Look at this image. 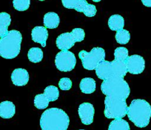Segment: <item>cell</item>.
Here are the masks:
<instances>
[{
    "label": "cell",
    "mask_w": 151,
    "mask_h": 130,
    "mask_svg": "<svg viewBox=\"0 0 151 130\" xmlns=\"http://www.w3.org/2000/svg\"><path fill=\"white\" fill-rule=\"evenodd\" d=\"M69 124L68 114L58 108L46 109L40 118L42 130H67Z\"/></svg>",
    "instance_id": "1"
},
{
    "label": "cell",
    "mask_w": 151,
    "mask_h": 130,
    "mask_svg": "<svg viewBox=\"0 0 151 130\" xmlns=\"http://www.w3.org/2000/svg\"><path fill=\"white\" fill-rule=\"evenodd\" d=\"M127 115L136 126L145 128L148 126L151 118L150 104L144 99H135L127 107Z\"/></svg>",
    "instance_id": "2"
},
{
    "label": "cell",
    "mask_w": 151,
    "mask_h": 130,
    "mask_svg": "<svg viewBox=\"0 0 151 130\" xmlns=\"http://www.w3.org/2000/svg\"><path fill=\"white\" fill-rule=\"evenodd\" d=\"M22 36L18 30H12L0 38V56L5 59H15L19 54Z\"/></svg>",
    "instance_id": "3"
},
{
    "label": "cell",
    "mask_w": 151,
    "mask_h": 130,
    "mask_svg": "<svg viewBox=\"0 0 151 130\" xmlns=\"http://www.w3.org/2000/svg\"><path fill=\"white\" fill-rule=\"evenodd\" d=\"M101 90L106 96L123 100H126L130 94V86L124 78H113L104 80L101 83Z\"/></svg>",
    "instance_id": "4"
},
{
    "label": "cell",
    "mask_w": 151,
    "mask_h": 130,
    "mask_svg": "<svg viewBox=\"0 0 151 130\" xmlns=\"http://www.w3.org/2000/svg\"><path fill=\"white\" fill-rule=\"evenodd\" d=\"M95 70L97 77L103 81L113 78H124L127 73L125 61L116 60L103 61Z\"/></svg>",
    "instance_id": "5"
},
{
    "label": "cell",
    "mask_w": 151,
    "mask_h": 130,
    "mask_svg": "<svg viewBox=\"0 0 151 130\" xmlns=\"http://www.w3.org/2000/svg\"><path fill=\"white\" fill-rule=\"evenodd\" d=\"M104 114L108 119H119L123 118L127 115V104L126 100L119 99H113L106 96L104 100Z\"/></svg>",
    "instance_id": "6"
},
{
    "label": "cell",
    "mask_w": 151,
    "mask_h": 130,
    "mask_svg": "<svg viewBox=\"0 0 151 130\" xmlns=\"http://www.w3.org/2000/svg\"><path fill=\"white\" fill-rule=\"evenodd\" d=\"M79 57L84 68L88 70H94L105 59V51L101 47H94L89 53L85 50L80 51Z\"/></svg>",
    "instance_id": "7"
},
{
    "label": "cell",
    "mask_w": 151,
    "mask_h": 130,
    "mask_svg": "<svg viewBox=\"0 0 151 130\" xmlns=\"http://www.w3.org/2000/svg\"><path fill=\"white\" fill-rule=\"evenodd\" d=\"M85 33L82 28H74L70 33H64L56 38V47L61 50L72 48L76 42H81L85 39Z\"/></svg>",
    "instance_id": "8"
},
{
    "label": "cell",
    "mask_w": 151,
    "mask_h": 130,
    "mask_svg": "<svg viewBox=\"0 0 151 130\" xmlns=\"http://www.w3.org/2000/svg\"><path fill=\"white\" fill-rule=\"evenodd\" d=\"M76 59L72 52L69 50H61L55 58V65L61 72L72 71L76 67Z\"/></svg>",
    "instance_id": "9"
},
{
    "label": "cell",
    "mask_w": 151,
    "mask_h": 130,
    "mask_svg": "<svg viewBox=\"0 0 151 130\" xmlns=\"http://www.w3.org/2000/svg\"><path fill=\"white\" fill-rule=\"evenodd\" d=\"M62 3L64 8L83 13L87 17L95 16L97 12L95 5L89 4L86 0H62Z\"/></svg>",
    "instance_id": "10"
},
{
    "label": "cell",
    "mask_w": 151,
    "mask_h": 130,
    "mask_svg": "<svg viewBox=\"0 0 151 130\" xmlns=\"http://www.w3.org/2000/svg\"><path fill=\"white\" fill-rule=\"evenodd\" d=\"M125 64L127 72L130 74H141L145 70V61L142 56L139 55L128 56L125 61Z\"/></svg>",
    "instance_id": "11"
},
{
    "label": "cell",
    "mask_w": 151,
    "mask_h": 130,
    "mask_svg": "<svg viewBox=\"0 0 151 130\" xmlns=\"http://www.w3.org/2000/svg\"><path fill=\"white\" fill-rule=\"evenodd\" d=\"M78 112L82 124L85 125H90L92 124L95 113V109L92 104L82 103L79 105Z\"/></svg>",
    "instance_id": "12"
},
{
    "label": "cell",
    "mask_w": 151,
    "mask_h": 130,
    "mask_svg": "<svg viewBox=\"0 0 151 130\" xmlns=\"http://www.w3.org/2000/svg\"><path fill=\"white\" fill-rule=\"evenodd\" d=\"M31 38L34 42L39 43L43 47L46 46V41L48 38V31L45 27L36 26L32 30Z\"/></svg>",
    "instance_id": "13"
},
{
    "label": "cell",
    "mask_w": 151,
    "mask_h": 130,
    "mask_svg": "<svg viewBox=\"0 0 151 130\" xmlns=\"http://www.w3.org/2000/svg\"><path fill=\"white\" fill-rule=\"evenodd\" d=\"M11 81L16 86H25L29 81L28 72L25 69H15L11 74Z\"/></svg>",
    "instance_id": "14"
},
{
    "label": "cell",
    "mask_w": 151,
    "mask_h": 130,
    "mask_svg": "<svg viewBox=\"0 0 151 130\" xmlns=\"http://www.w3.org/2000/svg\"><path fill=\"white\" fill-rule=\"evenodd\" d=\"M16 107L14 103L5 101L0 103V117L4 119H10L15 115Z\"/></svg>",
    "instance_id": "15"
},
{
    "label": "cell",
    "mask_w": 151,
    "mask_h": 130,
    "mask_svg": "<svg viewBox=\"0 0 151 130\" xmlns=\"http://www.w3.org/2000/svg\"><path fill=\"white\" fill-rule=\"evenodd\" d=\"M60 23L59 15L54 12H49L44 16V25L46 28L55 29Z\"/></svg>",
    "instance_id": "16"
},
{
    "label": "cell",
    "mask_w": 151,
    "mask_h": 130,
    "mask_svg": "<svg viewBox=\"0 0 151 130\" xmlns=\"http://www.w3.org/2000/svg\"><path fill=\"white\" fill-rule=\"evenodd\" d=\"M109 28L113 31H118L124 28V19L119 14L112 15L108 19Z\"/></svg>",
    "instance_id": "17"
},
{
    "label": "cell",
    "mask_w": 151,
    "mask_h": 130,
    "mask_svg": "<svg viewBox=\"0 0 151 130\" xmlns=\"http://www.w3.org/2000/svg\"><path fill=\"white\" fill-rule=\"evenodd\" d=\"M79 88L81 91L85 94H91L96 91V81L91 78H85L79 84Z\"/></svg>",
    "instance_id": "18"
},
{
    "label": "cell",
    "mask_w": 151,
    "mask_h": 130,
    "mask_svg": "<svg viewBox=\"0 0 151 130\" xmlns=\"http://www.w3.org/2000/svg\"><path fill=\"white\" fill-rule=\"evenodd\" d=\"M11 23L10 14L5 12L0 13V38L5 36L8 33V27Z\"/></svg>",
    "instance_id": "19"
},
{
    "label": "cell",
    "mask_w": 151,
    "mask_h": 130,
    "mask_svg": "<svg viewBox=\"0 0 151 130\" xmlns=\"http://www.w3.org/2000/svg\"><path fill=\"white\" fill-rule=\"evenodd\" d=\"M27 57L30 61L33 63H39L43 59V51L39 47H32L27 53Z\"/></svg>",
    "instance_id": "20"
},
{
    "label": "cell",
    "mask_w": 151,
    "mask_h": 130,
    "mask_svg": "<svg viewBox=\"0 0 151 130\" xmlns=\"http://www.w3.org/2000/svg\"><path fill=\"white\" fill-rule=\"evenodd\" d=\"M108 130H130V127L127 121L119 118L111 121Z\"/></svg>",
    "instance_id": "21"
},
{
    "label": "cell",
    "mask_w": 151,
    "mask_h": 130,
    "mask_svg": "<svg viewBox=\"0 0 151 130\" xmlns=\"http://www.w3.org/2000/svg\"><path fill=\"white\" fill-rule=\"evenodd\" d=\"M49 102L50 101L48 100V99L44 93L36 95L34 98V101H33L34 106L39 109H46L48 106Z\"/></svg>",
    "instance_id": "22"
},
{
    "label": "cell",
    "mask_w": 151,
    "mask_h": 130,
    "mask_svg": "<svg viewBox=\"0 0 151 130\" xmlns=\"http://www.w3.org/2000/svg\"><path fill=\"white\" fill-rule=\"evenodd\" d=\"M115 37L117 43L120 44H126L130 40V34L129 33L128 30H124L123 28L116 31Z\"/></svg>",
    "instance_id": "23"
},
{
    "label": "cell",
    "mask_w": 151,
    "mask_h": 130,
    "mask_svg": "<svg viewBox=\"0 0 151 130\" xmlns=\"http://www.w3.org/2000/svg\"><path fill=\"white\" fill-rule=\"evenodd\" d=\"M44 94L50 101H55L59 96V91L56 86L50 85L45 89Z\"/></svg>",
    "instance_id": "24"
},
{
    "label": "cell",
    "mask_w": 151,
    "mask_h": 130,
    "mask_svg": "<svg viewBox=\"0 0 151 130\" xmlns=\"http://www.w3.org/2000/svg\"><path fill=\"white\" fill-rule=\"evenodd\" d=\"M129 56V52L126 47H117L114 51V59L116 61H125Z\"/></svg>",
    "instance_id": "25"
},
{
    "label": "cell",
    "mask_w": 151,
    "mask_h": 130,
    "mask_svg": "<svg viewBox=\"0 0 151 130\" xmlns=\"http://www.w3.org/2000/svg\"><path fill=\"white\" fill-rule=\"evenodd\" d=\"M30 0H13V5L17 11H24L30 7Z\"/></svg>",
    "instance_id": "26"
},
{
    "label": "cell",
    "mask_w": 151,
    "mask_h": 130,
    "mask_svg": "<svg viewBox=\"0 0 151 130\" xmlns=\"http://www.w3.org/2000/svg\"><path fill=\"white\" fill-rule=\"evenodd\" d=\"M59 86L62 90H69L72 87V81L68 78H62L59 81Z\"/></svg>",
    "instance_id": "27"
},
{
    "label": "cell",
    "mask_w": 151,
    "mask_h": 130,
    "mask_svg": "<svg viewBox=\"0 0 151 130\" xmlns=\"http://www.w3.org/2000/svg\"><path fill=\"white\" fill-rule=\"evenodd\" d=\"M142 2L145 6L151 8V0H142Z\"/></svg>",
    "instance_id": "28"
},
{
    "label": "cell",
    "mask_w": 151,
    "mask_h": 130,
    "mask_svg": "<svg viewBox=\"0 0 151 130\" xmlns=\"http://www.w3.org/2000/svg\"><path fill=\"white\" fill-rule=\"evenodd\" d=\"M92 1L94 2H99L101 0H92Z\"/></svg>",
    "instance_id": "29"
},
{
    "label": "cell",
    "mask_w": 151,
    "mask_h": 130,
    "mask_svg": "<svg viewBox=\"0 0 151 130\" xmlns=\"http://www.w3.org/2000/svg\"><path fill=\"white\" fill-rule=\"evenodd\" d=\"M39 1H41V2H42V1H45V0H39Z\"/></svg>",
    "instance_id": "30"
},
{
    "label": "cell",
    "mask_w": 151,
    "mask_h": 130,
    "mask_svg": "<svg viewBox=\"0 0 151 130\" xmlns=\"http://www.w3.org/2000/svg\"><path fill=\"white\" fill-rule=\"evenodd\" d=\"M79 130H85V129H79Z\"/></svg>",
    "instance_id": "31"
}]
</instances>
